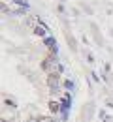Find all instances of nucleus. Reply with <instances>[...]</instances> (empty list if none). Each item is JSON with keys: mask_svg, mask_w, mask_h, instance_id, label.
Wrapping results in <instances>:
<instances>
[{"mask_svg": "<svg viewBox=\"0 0 113 122\" xmlns=\"http://www.w3.org/2000/svg\"><path fill=\"white\" fill-rule=\"evenodd\" d=\"M42 68L47 71L49 75H60L62 73V64L57 58H53V56H49V58H45L42 62Z\"/></svg>", "mask_w": 113, "mask_h": 122, "instance_id": "f257e3e1", "label": "nucleus"}, {"mask_svg": "<svg viewBox=\"0 0 113 122\" xmlns=\"http://www.w3.org/2000/svg\"><path fill=\"white\" fill-rule=\"evenodd\" d=\"M47 32H49V30H47V26H45L42 21H40V25L34 28V34H36V36H42V38H45V36H47Z\"/></svg>", "mask_w": 113, "mask_h": 122, "instance_id": "f03ea898", "label": "nucleus"}, {"mask_svg": "<svg viewBox=\"0 0 113 122\" xmlns=\"http://www.w3.org/2000/svg\"><path fill=\"white\" fill-rule=\"evenodd\" d=\"M59 83H60L59 75H49L47 77V85L51 86V88H57V86H59Z\"/></svg>", "mask_w": 113, "mask_h": 122, "instance_id": "7ed1b4c3", "label": "nucleus"}, {"mask_svg": "<svg viewBox=\"0 0 113 122\" xmlns=\"http://www.w3.org/2000/svg\"><path fill=\"white\" fill-rule=\"evenodd\" d=\"M49 109H51L53 113H59V111L62 109V105H60V102H53V100H51V102H49Z\"/></svg>", "mask_w": 113, "mask_h": 122, "instance_id": "20e7f679", "label": "nucleus"}, {"mask_svg": "<svg viewBox=\"0 0 113 122\" xmlns=\"http://www.w3.org/2000/svg\"><path fill=\"white\" fill-rule=\"evenodd\" d=\"M45 45H49V49H51L53 53H57V41H55L53 38H45Z\"/></svg>", "mask_w": 113, "mask_h": 122, "instance_id": "39448f33", "label": "nucleus"}, {"mask_svg": "<svg viewBox=\"0 0 113 122\" xmlns=\"http://www.w3.org/2000/svg\"><path fill=\"white\" fill-rule=\"evenodd\" d=\"M36 122H57V120H55L53 117H40Z\"/></svg>", "mask_w": 113, "mask_h": 122, "instance_id": "423d86ee", "label": "nucleus"}, {"mask_svg": "<svg viewBox=\"0 0 113 122\" xmlns=\"http://www.w3.org/2000/svg\"><path fill=\"white\" fill-rule=\"evenodd\" d=\"M15 4L17 6H23V8H28V2L27 0H15Z\"/></svg>", "mask_w": 113, "mask_h": 122, "instance_id": "0eeeda50", "label": "nucleus"}, {"mask_svg": "<svg viewBox=\"0 0 113 122\" xmlns=\"http://www.w3.org/2000/svg\"><path fill=\"white\" fill-rule=\"evenodd\" d=\"M62 85H64L66 88H74V85H72V81H64V83H62Z\"/></svg>", "mask_w": 113, "mask_h": 122, "instance_id": "6e6552de", "label": "nucleus"}]
</instances>
